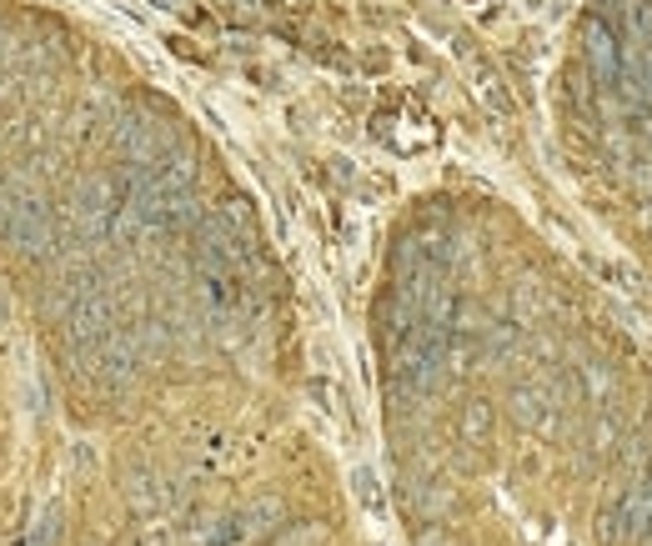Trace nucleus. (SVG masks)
I'll return each instance as SVG.
<instances>
[{
	"label": "nucleus",
	"instance_id": "5",
	"mask_svg": "<svg viewBox=\"0 0 652 546\" xmlns=\"http://www.w3.org/2000/svg\"><path fill=\"white\" fill-rule=\"evenodd\" d=\"M151 6H161V11H171V6H176V0H151Z\"/></svg>",
	"mask_w": 652,
	"mask_h": 546
},
{
	"label": "nucleus",
	"instance_id": "1",
	"mask_svg": "<svg viewBox=\"0 0 652 546\" xmlns=\"http://www.w3.org/2000/svg\"><path fill=\"white\" fill-rule=\"evenodd\" d=\"M582 61H587V71H592V81L597 86H617V36L592 16L587 26H582Z\"/></svg>",
	"mask_w": 652,
	"mask_h": 546
},
{
	"label": "nucleus",
	"instance_id": "4",
	"mask_svg": "<svg viewBox=\"0 0 652 546\" xmlns=\"http://www.w3.org/2000/svg\"><path fill=\"white\" fill-rule=\"evenodd\" d=\"M487 426H492V411H487V401H472V406L462 411V431H467V436H487Z\"/></svg>",
	"mask_w": 652,
	"mask_h": 546
},
{
	"label": "nucleus",
	"instance_id": "2",
	"mask_svg": "<svg viewBox=\"0 0 652 546\" xmlns=\"http://www.w3.org/2000/svg\"><path fill=\"white\" fill-rule=\"evenodd\" d=\"M617 511H622V521H627V531H632V536L652 531V481H647V476H637V481L622 491Z\"/></svg>",
	"mask_w": 652,
	"mask_h": 546
},
{
	"label": "nucleus",
	"instance_id": "3",
	"mask_svg": "<svg viewBox=\"0 0 652 546\" xmlns=\"http://www.w3.org/2000/svg\"><path fill=\"white\" fill-rule=\"evenodd\" d=\"M622 536H632V531H627V521H622L617 501H612V506H607V511L597 516V541H602V546H617Z\"/></svg>",
	"mask_w": 652,
	"mask_h": 546
}]
</instances>
